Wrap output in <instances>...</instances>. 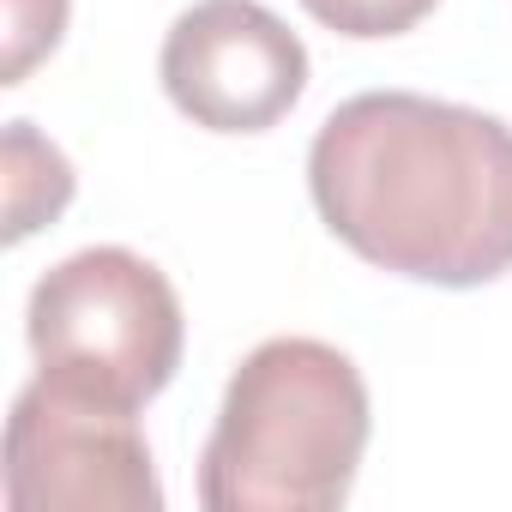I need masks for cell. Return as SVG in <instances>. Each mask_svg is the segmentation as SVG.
Here are the masks:
<instances>
[{
    "label": "cell",
    "mask_w": 512,
    "mask_h": 512,
    "mask_svg": "<svg viewBox=\"0 0 512 512\" xmlns=\"http://www.w3.org/2000/svg\"><path fill=\"white\" fill-rule=\"evenodd\" d=\"M67 205H73V163L31 121H13L7 127V241H25L31 229L55 223Z\"/></svg>",
    "instance_id": "8992f818"
},
{
    "label": "cell",
    "mask_w": 512,
    "mask_h": 512,
    "mask_svg": "<svg viewBox=\"0 0 512 512\" xmlns=\"http://www.w3.org/2000/svg\"><path fill=\"white\" fill-rule=\"evenodd\" d=\"M362 368L320 338H266L229 374L199 452L205 512H332L368 452Z\"/></svg>",
    "instance_id": "7a4b0ae2"
},
{
    "label": "cell",
    "mask_w": 512,
    "mask_h": 512,
    "mask_svg": "<svg viewBox=\"0 0 512 512\" xmlns=\"http://www.w3.org/2000/svg\"><path fill=\"white\" fill-rule=\"evenodd\" d=\"M169 103L205 133H266L308 91L302 37L260 0H193L157 55Z\"/></svg>",
    "instance_id": "5b68a950"
},
{
    "label": "cell",
    "mask_w": 512,
    "mask_h": 512,
    "mask_svg": "<svg viewBox=\"0 0 512 512\" xmlns=\"http://www.w3.org/2000/svg\"><path fill=\"white\" fill-rule=\"evenodd\" d=\"M0 494L13 512H157L163 482L133 410L37 374L7 416Z\"/></svg>",
    "instance_id": "277c9868"
},
{
    "label": "cell",
    "mask_w": 512,
    "mask_h": 512,
    "mask_svg": "<svg viewBox=\"0 0 512 512\" xmlns=\"http://www.w3.org/2000/svg\"><path fill=\"white\" fill-rule=\"evenodd\" d=\"M25 338L37 374L139 416L175 380L187 320L169 278L133 247H79L37 278Z\"/></svg>",
    "instance_id": "3957f363"
},
{
    "label": "cell",
    "mask_w": 512,
    "mask_h": 512,
    "mask_svg": "<svg viewBox=\"0 0 512 512\" xmlns=\"http://www.w3.org/2000/svg\"><path fill=\"white\" fill-rule=\"evenodd\" d=\"M67 13H73V0H7V67H0V85H25L31 67L55 55V43L67 37Z\"/></svg>",
    "instance_id": "52a82bcc"
},
{
    "label": "cell",
    "mask_w": 512,
    "mask_h": 512,
    "mask_svg": "<svg viewBox=\"0 0 512 512\" xmlns=\"http://www.w3.org/2000/svg\"><path fill=\"white\" fill-rule=\"evenodd\" d=\"M320 223L356 260L476 290L512 272V127L422 91H362L308 145Z\"/></svg>",
    "instance_id": "6da1fadb"
},
{
    "label": "cell",
    "mask_w": 512,
    "mask_h": 512,
    "mask_svg": "<svg viewBox=\"0 0 512 512\" xmlns=\"http://www.w3.org/2000/svg\"><path fill=\"white\" fill-rule=\"evenodd\" d=\"M308 19H320L326 31L338 37H356V43H374V37H404L416 31L440 0H302Z\"/></svg>",
    "instance_id": "ba28073f"
}]
</instances>
